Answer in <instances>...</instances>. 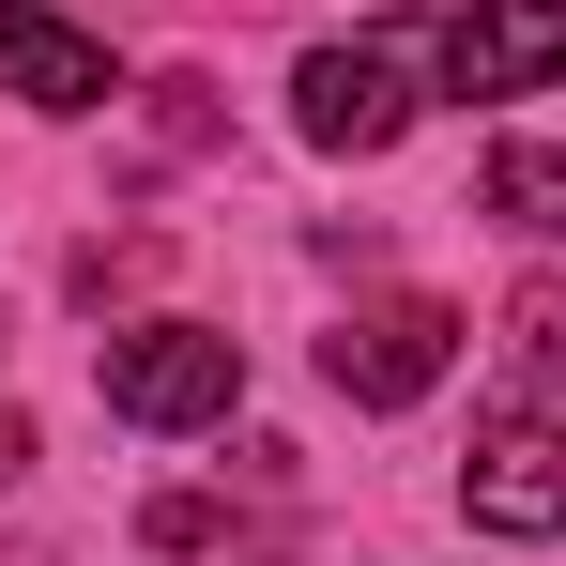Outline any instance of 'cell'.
Listing matches in <instances>:
<instances>
[{
    "label": "cell",
    "instance_id": "1",
    "mask_svg": "<svg viewBox=\"0 0 566 566\" xmlns=\"http://www.w3.org/2000/svg\"><path fill=\"white\" fill-rule=\"evenodd\" d=\"M93 398L123 429H214V413L245 398V337H214V322H138V337L93 353Z\"/></svg>",
    "mask_w": 566,
    "mask_h": 566
},
{
    "label": "cell",
    "instance_id": "2",
    "mask_svg": "<svg viewBox=\"0 0 566 566\" xmlns=\"http://www.w3.org/2000/svg\"><path fill=\"white\" fill-rule=\"evenodd\" d=\"M460 353V306H429V291H398V306H353L337 337H322V382L353 398V413H413L429 382Z\"/></svg>",
    "mask_w": 566,
    "mask_h": 566
},
{
    "label": "cell",
    "instance_id": "3",
    "mask_svg": "<svg viewBox=\"0 0 566 566\" xmlns=\"http://www.w3.org/2000/svg\"><path fill=\"white\" fill-rule=\"evenodd\" d=\"M413 107H429V93H413V62H398V46H368V31L291 62V123H306L322 154H398V138H413Z\"/></svg>",
    "mask_w": 566,
    "mask_h": 566
},
{
    "label": "cell",
    "instance_id": "4",
    "mask_svg": "<svg viewBox=\"0 0 566 566\" xmlns=\"http://www.w3.org/2000/svg\"><path fill=\"white\" fill-rule=\"evenodd\" d=\"M566 0H444V93H552Z\"/></svg>",
    "mask_w": 566,
    "mask_h": 566
},
{
    "label": "cell",
    "instance_id": "5",
    "mask_svg": "<svg viewBox=\"0 0 566 566\" xmlns=\"http://www.w3.org/2000/svg\"><path fill=\"white\" fill-rule=\"evenodd\" d=\"M460 505L490 536H566V429L552 413H505V429L460 460Z\"/></svg>",
    "mask_w": 566,
    "mask_h": 566
},
{
    "label": "cell",
    "instance_id": "6",
    "mask_svg": "<svg viewBox=\"0 0 566 566\" xmlns=\"http://www.w3.org/2000/svg\"><path fill=\"white\" fill-rule=\"evenodd\" d=\"M0 93L15 107H107V46L46 0H0Z\"/></svg>",
    "mask_w": 566,
    "mask_h": 566
},
{
    "label": "cell",
    "instance_id": "7",
    "mask_svg": "<svg viewBox=\"0 0 566 566\" xmlns=\"http://www.w3.org/2000/svg\"><path fill=\"white\" fill-rule=\"evenodd\" d=\"M474 199H490L505 230H536V245H566V154H536V138H505V154L474 169Z\"/></svg>",
    "mask_w": 566,
    "mask_h": 566
},
{
    "label": "cell",
    "instance_id": "8",
    "mask_svg": "<svg viewBox=\"0 0 566 566\" xmlns=\"http://www.w3.org/2000/svg\"><path fill=\"white\" fill-rule=\"evenodd\" d=\"M15 474H31V413H0V490H15Z\"/></svg>",
    "mask_w": 566,
    "mask_h": 566
}]
</instances>
